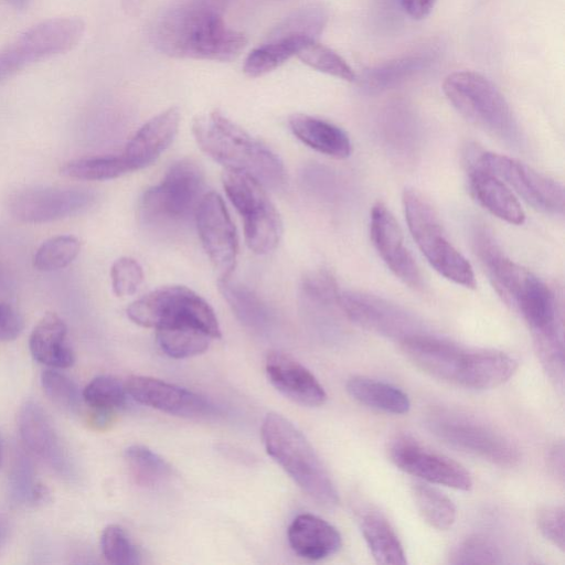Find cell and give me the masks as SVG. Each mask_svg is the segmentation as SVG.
Instances as JSON below:
<instances>
[{"label":"cell","mask_w":565,"mask_h":565,"mask_svg":"<svg viewBox=\"0 0 565 565\" xmlns=\"http://www.w3.org/2000/svg\"><path fill=\"white\" fill-rule=\"evenodd\" d=\"M127 397L125 384L109 375L93 379L82 392V398L94 411V414L105 416L124 408Z\"/></svg>","instance_id":"cell-35"},{"label":"cell","mask_w":565,"mask_h":565,"mask_svg":"<svg viewBox=\"0 0 565 565\" xmlns=\"http://www.w3.org/2000/svg\"><path fill=\"white\" fill-rule=\"evenodd\" d=\"M291 550L308 561H321L337 554L342 546L339 531L326 520L310 514L297 515L288 527Z\"/></svg>","instance_id":"cell-23"},{"label":"cell","mask_w":565,"mask_h":565,"mask_svg":"<svg viewBox=\"0 0 565 565\" xmlns=\"http://www.w3.org/2000/svg\"><path fill=\"white\" fill-rule=\"evenodd\" d=\"M338 307L349 320L359 327L398 342L416 334L426 333L422 322L412 312L373 294L341 290Z\"/></svg>","instance_id":"cell-13"},{"label":"cell","mask_w":565,"mask_h":565,"mask_svg":"<svg viewBox=\"0 0 565 565\" xmlns=\"http://www.w3.org/2000/svg\"><path fill=\"white\" fill-rule=\"evenodd\" d=\"M370 237L379 256L403 284L414 290L424 289V277L405 244L403 231L383 202H376L371 209Z\"/></svg>","instance_id":"cell-17"},{"label":"cell","mask_w":565,"mask_h":565,"mask_svg":"<svg viewBox=\"0 0 565 565\" xmlns=\"http://www.w3.org/2000/svg\"><path fill=\"white\" fill-rule=\"evenodd\" d=\"M8 497L12 505L26 508L44 503L49 491L36 478L28 454L17 450L8 473Z\"/></svg>","instance_id":"cell-29"},{"label":"cell","mask_w":565,"mask_h":565,"mask_svg":"<svg viewBox=\"0 0 565 565\" xmlns=\"http://www.w3.org/2000/svg\"><path fill=\"white\" fill-rule=\"evenodd\" d=\"M2 441H1V438H0V466H1V461H2Z\"/></svg>","instance_id":"cell-52"},{"label":"cell","mask_w":565,"mask_h":565,"mask_svg":"<svg viewBox=\"0 0 565 565\" xmlns=\"http://www.w3.org/2000/svg\"><path fill=\"white\" fill-rule=\"evenodd\" d=\"M412 497L423 519L437 530H447L456 521V507L454 502L438 489L415 481L412 483Z\"/></svg>","instance_id":"cell-32"},{"label":"cell","mask_w":565,"mask_h":565,"mask_svg":"<svg viewBox=\"0 0 565 565\" xmlns=\"http://www.w3.org/2000/svg\"><path fill=\"white\" fill-rule=\"evenodd\" d=\"M443 90L469 122L504 141L514 142L520 129L513 111L495 85L483 75L461 71L449 74Z\"/></svg>","instance_id":"cell-6"},{"label":"cell","mask_w":565,"mask_h":565,"mask_svg":"<svg viewBox=\"0 0 565 565\" xmlns=\"http://www.w3.org/2000/svg\"><path fill=\"white\" fill-rule=\"evenodd\" d=\"M9 290V281L6 273L0 264V294H4Z\"/></svg>","instance_id":"cell-50"},{"label":"cell","mask_w":565,"mask_h":565,"mask_svg":"<svg viewBox=\"0 0 565 565\" xmlns=\"http://www.w3.org/2000/svg\"><path fill=\"white\" fill-rule=\"evenodd\" d=\"M267 454L298 487L321 507L332 509L339 493L318 454L305 435L286 417L269 413L262 424Z\"/></svg>","instance_id":"cell-4"},{"label":"cell","mask_w":565,"mask_h":565,"mask_svg":"<svg viewBox=\"0 0 565 565\" xmlns=\"http://www.w3.org/2000/svg\"><path fill=\"white\" fill-rule=\"evenodd\" d=\"M180 111L170 107L148 120L130 139L121 154L130 171L154 162L175 138Z\"/></svg>","instance_id":"cell-21"},{"label":"cell","mask_w":565,"mask_h":565,"mask_svg":"<svg viewBox=\"0 0 565 565\" xmlns=\"http://www.w3.org/2000/svg\"><path fill=\"white\" fill-rule=\"evenodd\" d=\"M305 296L320 306H338L340 288L333 275L326 269L307 273L301 282Z\"/></svg>","instance_id":"cell-42"},{"label":"cell","mask_w":565,"mask_h":565,"mask_svg":"<svg viewBox=\"0 0 565 565\" xmlns=\"http://www.w3.org/2000/svg\"><path fill=\"white\" fill-rule=\"evenodd\" d=\"M194 217L202 245L220 279L230 278L236 266L238 238L223 199L215 192L205 193Z\"/></svg>","instance_id":"cell-14"},{"label":"cell","mask_w":565,"mask_h":565,"mask_svg":"<svg viewBox=\"0 0 565 565\" xmlns=\"http://www.w3.org/2000/svg\"><path fill=\"white\" fill-rule=\"evenodd\" d=\"M113 291L118 297L132 295L143 280L140 264L131 257H120L110 269Z\"/></svg>","instance_id":"cell-43"},{"label":"cell","mask_w":565,"mask_h":565,"mask_svg":"<svg viewBox=\"0 0 565 565\" xmlns=\"http://www.w3.org/2000/svg\"><path fill=\"white\" fill-rule=\"evenodd\" d=\"M4 1L14 8H24L29 4V2L31 0H4Z\"/></svg>","instance_id":"cell-51"},{"label":"cell","mask_w":565,"mask_h":565,"mask_svg":"<svg viewBox=\"0 0 565 565\" xmlns=\"http://www.w3.org/2000/svg\"><path fill=\"white\" fill-rule=\"evenodd\" d=\"M218 288L236 318L254 331H265L271 323V312L266 303L249 288L233 282L230 278L220 279Z\"/></svg>","instance_id":"cell-30"},{"label":"cell","mask_w":565,"mask_h":565,"mask_svg":"<svg viewBox=\"0 0 565 565\" xmlns=\"http://www.w3.org/2000/svg\"><path fill=\"white\" fill-rule=\"evenodd\" d=\"M451 564H500L502 554L489 539L473 535L460 542L449 556Z\"/></svg>","instance_id":"cell-41"},{"label":"cell","mask_w":565,"mask_h":565,"mask_svg":"<svg viewBox=\"0 0 565 565\" xmlns=\"http://www.w3.org/2000/svg\"><path fill=\"white\" fill-rule=\"evenodd\" d=\"M67 328L54 312L46 313L34 327L29 340L33 359L52 369H67L75 362V355L66 343Z\"/></svg>","instance_id":"cell-24"},{"label":"cell","mask_w":565,"mask_h":565,"mask_svg":"<svg viewBox=\"0 0 565 565\" xmlns=\"http://www.w3.org/2000/svg\"><path fill=\"white\" fill-rule=\"evenodd\" d=\"M402 202L408 230L429 265L446 279L475 288L473 268L449 241L431 202L415 188L404 189Z\"/></svg>","instance_id":"cell-5"},{"label":"cell","mask_w":565,"mask_h":565,"mask_svg":"<svg viewBox=\"0 0 565 565\" xmlns=\"http://www.w3.org/2000/svg\"><path fill=\"white\" fill-rule=\"evenodd\" d=\"M204 174L191 159L173 163L162 181L140 200V216L150 225H175L195 214L204 193Z\"/></svg>","instance_id":"cell-8"},{"label":"cell","mask_w":565,"mask_h":565,"mask_svg":"<svg viewBox=\"0 0 565 565\" xmlns=\"http://www.w3.org/2000/svg\"><path fill=\"white\" fill-rule=\"evenodd\" d=\"M81 242L71 235H60L45 241L36 250L34 267L53 271L68 266L79 254Z\"/></svg>","instance_id":"cell-37"},{"label":"cell","mask_w":565,"mask_h":565,"mask_svg":"<svg viewBox=\"0 0 565 565\" xmlns=\"http://www.w3.org/2000/svg\"><path fill=\"white\" fill-rule=\"evenodd\" d=\"M18 428L25 447L68 482L77 478L75 462L64 447L51 419L34 401H26L18 415Z\"/></svg>","instance_id":"cell-18"},{"label":"cell","mask_w":565,"mask_h":565,"mask_svg":"<svg viewBox=\"0 0 565 565\" xmlns=\"http://www.w3.org/2000/svg\"><path fill=\"white\" fill-rule=\"evenodd\" d=\"M125 387L138 403L170 415L198 418L215 412L201 395L156 377L132 375L127 379Z\"/></svg>","instance_id":"cell-19"},{"label":"cell","mask_w":565,"mask_h":565,"mask_svg":"<svg viewBox=\"0 0 565 565\" xmlns=\"http://www.w3.org/2000/svg\"><path fill=\"white\" fill-rule=\"evenodd\" d=\"M152 45L175 58L228 62L247 44L210 0H180L162 9L150 28Z\"/></svg>","instance_id":"cell-1"},{"label":"cell","mask_w":565,"mask_h":565,"mask_svg":"<svg viewBox=\"0 0 565 565\" xmlns=\"http://www.w3.org/2000/svg\"><path fill=\"white\" fill-rule=\"evenodd\" d=\"M470 194L489 213L513 225L525 221V213L512 190L491 171L468 159Z\"/></svg>","instance_id":"cell-22"},{"label":"cell","mask_w":565,"mask_h":565,"mask_svg":"<svg viewBox=\"0 0 565 565\" xmlns=\"http://www.w3.org/2000/svg\"><path fill=\"white\" fill-rule=\"evenodd\" d=\"M265 370L271 385L285 397L308 407L322 405L327 393L316 376L290 354L268 352Z\"/></svg>","instance_id":"cell-20"},{"label":"cell","mask_w":565,"mask_h":565,"mask_svg":"<svg viewBox=\"0 0 565 565\" xmlns=\"http://www.w3.org/2000/svg\"><path fill=\"white\" fill-rule=\"evenodd\" d=\"M128 318L147 328H195L213 339L221 329L212 307L195 291L184 286L156 289L127 308Z\"/></svg>","instance_id":"cell-7"},{"label":"cell","mask_w":565,"mask_h":565,"mask_svg":"<svg viewBox=\"0 0 565 565\" xmlns=\"http://www.w3.org/2000/svg\"><path fill=\"white\" fill-rule=\"evenodd\" d=\"M213 338L195 328L157 329V342L170 358L186 359L207 350Z\"/></svg>","instance_id":"cell-34"},{"label":"cell","mask_w":565,"mask_h":565,"mask_svg":"<svg viewBox=\"0 0 565 565\" xmlns=\"http://www.w3.org/2000/svg\"><path fill=\"white\" fill-rule=\"evenodd\" d=\"M297 56L308 66L324 74L349 82L356 78L353 70L338 53L317 41L305 44Z\"/></svg>","instance_id":"cell-38"},{"label":"cell","mask_w":565,"mask_h":565,"mask_svg":"<svg viewBox=\"0 0 565 565\" xmlns=\"http://www.w3.org/2000/svg\"><path fill=\"white\" fill-rule=\"evenodd\" d=\"M23 329L20 315L8 303H0V340L11 341L19 337Z\"/></svg>","instance_id":"cell-45"},{"label":"cell","mask_w":565,"mask_h":565,"mask_svg":"<svg viewBox=\"0 0 565 565\" xmlns=\"http://www.w3.org/2000/svg\"><path fill=\"white\" fill-rule=\"evenodd\" d=\"M468 159L500 178L513 193L535 210L554 215L563 214L564 189L555 179L515 158L495 152L472 150Z\"/></svg>","instance_id":"cell-12"},{"label":"cell","mask_w":565,"mask_h":565,"mask_svg":"<svg viewBox=\"0 0 565 565\" xmlns=\"http://www.w3.org/2000/svg\"><path fill=\"white\" fill-rule=\"evenodd\" d=\"M430 62L431 56L427 53L409 54L366 71L361 85L371 92L395 87L422 72Z\"/></svg>","instance_id":"cell-31"},{"label":"cell","mask_w":565,"mask_h":565,"mask_svg":"<svg viewBox=\"0 0 565 565\" xmlns=\"http://www.w3.org/2000/svg\"><path fill=\"white\" fill-rule=\"evenodd\" d=\"M127 172L130 169L122 156L77 159L61 168L63 175L88 181L110 180Z\"/></svg>","instance_id":"cell-36"},{"label":"cell","mask_w":565,"mask_h":565,"mask_svg":"<svg viewBox=\"0 0 565 565\" xmlns=\"http://www.w3.org/2000/svg\"><path fill=\"white\" fill-rule=\"evenodd\" d=\"M398 2L407 15L420 20L431 12L436 0H398Z\"/></svg>","instance_id":"cell-46"},{"label":"cell","mask_w":565,"mask_h":565,"mask_svg":"<svg viewBox=\"0 0 565 565\" xmlns=\"http://www.w3.org/2000/svg\"><path fill=\"white\" fill-rule=\"evenodd\" d=\"M10 532L8 519L0 513V551L4 546Z\"/></svg>","instance_id":"cell-48"},{"label":"cell","mask_w":565,"mask_h":565,"mask_svg":"<svg viewBox=\"0 0 565 565\" xmlns=\"http://www.w3.org/2000/svg\"><path fill=\"white\" fill-rule=\"evenodd\" d=\"M84 22L62 17L40 22L0 51V81L34 62L72 50L83 38Z\"/></svg>","instance_id":"cell-11"},{"label":"cell","mask_w":565,"mask_h":565,"mask_svg":"<svg viewBox=\"0 0 565 565\" xmlns=\"http://www.w3.org/2000/svg\"><path fill=\"white\" fill-rule=\"evenodd\" d=\"M100 548L106 561L114 565H137L140 553L127 532L117 524L106 526L100 536Z\"/></svg>","instance_id":"cell-40"},{"label":"cell","mask_w":565,"mask_h":565,"mask_svg":"<svg viewBox=\"0 0 565 565\" xmlns=\"http://www.w3.org/2000/svg\"><path fill=\"white\" fill-rule=\"evenodd\" d=\"M537 527L546 540L564 551V508L562 505L541 509L537 514Z\"/></svg>","instance_id":"cell-44"},{"label":"cell","mask_w":565,"mask_h":565,"mask_svg":"<svg viewBox=\"0 0 565 565\" xmlns=\"http://www.w3.org/2000/svg\"><path fill=\"white\" fill-rule=\"evenodd\" d=\"M193 134L201 149L226 170L249 174L271 189L286 183V169L279 157L221 111L198 117Z\"/></svg>","instance_id":"cell-3"},{"label":"cell","mask_w":565,"mask_h":565,"mask_svg":"<svg viewBox=\"0 0 565 565\" xmlns=\"http://www.w3.org/2000/svg\"><path fill=\"white\" fill-rule=\"evenodd\" d=\"M292 134L309 148L334 159H345L352 152L348 134L324 119L305 114L289 118Z\"/></svg>","instance_id":"cell-25"},{"label":"cell","mask_w":565,"mask_h":565,"mask_svg":"<svg viewBox=\"0 0 565 565\" xmlns=\"http://www.w3.org/2000/svg\"><path fill=\"white\" fill-rule=\"evenodd\" d=\"M95 193L79 188H29L13 192L8 210L25 223H45L77 214L89 207Z\"/></svg>","instance_id":"cell-15"},{"label":"cell","mask_w":565,"mask_h":565,"mask_svg":"<svg viewBox=\"0 0 565 565\" xmlns=\"http://www.w3.org/2000/svg\"><path fill=\"white\" fill-rule=\"evenodd\" d=\"M399 344L408 360L427 374L469 390L494 388L518 367L516 360L507 353L466 349L427 332Z\"/></svg>","instance_id":"cell-2"},{"label":"cell","mask_w":565,"mask_h":565,"mask_svg":"<svg viewBox=\"0 0 565 565\" xmlns=\"http://www.w3.org/2000/svg\"><path fill=\"white\" fill-rule=\"evenodd\" d=\"M44 393L60 409L75 414L81 407V394L76 384L55 369H47L41 374Z\"/></svg>","instance_id":"cell-39"},{"label":"cell","mask_w":565,"mask_h":565,"mask_svg":"<svg viewBox=\"0 0 565 565\" xmlns=\"http://www.w3.org/2000/svg\"><path fill=\"white\" fill-rule=\"evenodd\" d=\"M427 427L445 444L499 467H514L521 459L507 437L470 417L436 412L427 418Z\"/></svg>","instance_id":"cell-10"},{"label":"cell","mask_w":565,"mask_h":565,"mask_svg":"<svg viewBox=\"0 0 565 565\" xmlns=\"http://www.w3.org/2000/svg\"><path fill=\"white\" fill-rule=\"evenodd\" d=\"M226 195L243 217L247 246L256 254L273 252L279 244L282 223L264 185L249 174L226 170Z\"/></svg>","instance_id":"cell-9"},{"label":"cell","mask_w":565,"mask_h":565,"mask_svg":"<svg viewBox=\"0 0 565 565\" xmlns=\"http://www.w3.org/2000/svg\"><path fill=\"white\" fill-rule=\"evenodd\" d=\"M347 391L359 403L390 414L409 411L408 396L398 387L365 376H353L347 382Z\"/></svg>","instance_id":"cell-28"},{"label":"cell","mask_w":565,"mask_h":565,"mask_svg":"<svg viewBox=\"0 0 565 565\" xmlns=\"http://www.w3.org/2000/svg\"><path fill=\"white\" fill-rule=\"evenodd\" d=\"M124 7L129 12L136 13L142 7L145 0H122Z\"/></svg>","instance_id":"cell-49"},{"label":"cell","mask_w":565,"mask_h":565,"mask_svg":"<svg viewBox=\"0 0 565 565\" xmlns=\"http://www.w3.org/2000/svg\"><path fill=\"white\" fill-rule=\"evenodd\" d=\"M548 463L556 477L564 478V448L563 445H555L548 455Z\"/></svg>","instance_id":"cell-47"},{"label":"cell","mask_w":565,"mask_h":565,"mask_svg":"<svg viewBox=\"0 0 565 565\" xmlns=\"http://www.w3.org/2000/svg\"><path fill=\"white\" fill-rule=\"evenodd\" d=\"M358 523L376 563L384 565L407 563L403 545L384 515L373 509H363L359 512Z\"/></svg>","instance_id":"cell-27"},{"label":"cell","mask_w":565,"mask_h":565,"mask_svg":"<svg viewBox=\"0 0 565 565\" xmlns=\"http://www.w3.org/2000/svg\"><path fill=\"white\" fill-rule=\"evenodd\" d=\"M124 456L130 475L139 486H158L173 475L172 467L160 455L143 445L127 447Z\"/></svg>","instance_id":"cell-33"},{"label":"cell","mask_w":565,"mask_h":565,"mask_svg":"<svg viewBox=\"0 0 565 565\" xmlns=\"http://www.w3.org/2000/svg\"><path fill=\"white\" fill-rule=\"evenodd\" d=\"M310 40L292 33L273 29L265 41L254 49L245 58L244 73L249 77L266 75L297 55Z\"/></svg>","instance_id":"cell-26"},{"label":"cell","mask_w":565,"mask_h":565,"mask_svg":"<svg viewBox=\"0 0 565 565\" xmlns=\"http://www.w3.org/2000/svg\"><path fill=\"white\" fill-rule=\"evenodd\" d=\"M388 455L398 469L422 481L462 491L472 487L471 476L463 466L412 438L395 439L390 446Z\"/></svg>","instance_id":"cell-16"}]
</instances>
